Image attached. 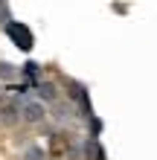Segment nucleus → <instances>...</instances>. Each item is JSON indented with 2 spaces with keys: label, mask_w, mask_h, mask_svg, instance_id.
<instances>
[{
  "label": "nucleus",
  "mask_w": 157,
  "mask_h": 160,
  "mask_svg": "<svg viewBox=\"0 0 157 160\" xmlns=\"http://www.w3.org/2000/svg\"><path fill=\"white\" fill-rule=\"evenodd\" d=\"M6 35L15 41L17 50H23V52H29V50H32V44H35L32 29H29L26 23H17V21H9V23H6Z\"/></svg>",
  "instance_id": "f257e3e1"
},
{
  "label": "nucleus",
  "mask_w": 157,
  "mask_h": 160,
  "mask_svg": "<svg viewBox=\"0 0 157 160\" xmlns=\"http://www.w3.org/2000/svg\"><path fill=\"white\" fill-rule=\"evenodd\" d=\"M21 114L29 122H38L44 117V105H41V102H32V99H21Z\"/></svg>",
  "instance_id": "f03ea898"
},
{
  "label": "nucleus",
  "mask_w": 157,
  "mask_h": 160,
  "mask_svg": "<svg viewBox=\"0 0 157 160\" xmlns=\"http://www.w3.org/2000/svg\"><path fill=\"white\" fill-rule=\"evenodd\" d=\"M17 70L12 67V64H0V79H15Z\"/></svg>",
  "instance_id": "7ed1b4c3"
},
{
  "label": "nucleus",
  "mask_w": 157,
  "mask_h": 160,
  "mask_svg": "<svg viewBox=\"0 0 157 160\" xmlns=\"http://www.w3.org/2000/svg\"><path fill=\"white\" fill-rule=\"evenodd\" d=\"M23 76H29V79H35V76H38V64H35V61H29V64H23Z\"/></svg>",
  "instance_id": "20e7f679"
},
{
  "label": "nucleus",
  "mask_w": 157,
  "mask_h": 160,
  "mask_svg": "<svg viewBox=\"0 0 157 160\" xmlns=\"http://www.w3.org/2000/svg\"><path fill=\"white\" fill-rule=\"evenodd\" d=\"M41 157H44L41 148H29V152H26V160H41Z\"/></svg>",
  "instance_id": "39448f33"
},
{
  "label": "nucleus",
  "mask_w": 157,
  "mask_h": 160,
  "mask_svg": "<svg viewBox=\"0 0 157 160\" xmlns=\"http://www.w3.org/2000/svg\"><path fill=\"white\" fill-rule=\"evenodd\" d=\"M38 93H41V99H52V88H50V84H47V88H41Z\"/></svg>",
  "instance_id": "423d86ee"
}]
</instances>
